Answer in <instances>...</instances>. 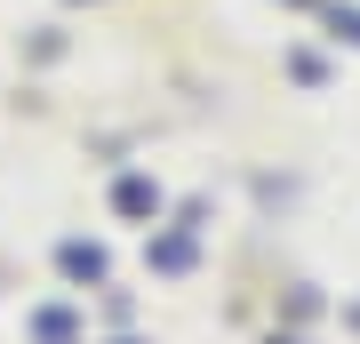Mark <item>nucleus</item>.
I'll return each mask as SVG.
<instances>
[{
    "instance_id": "obj_1",
    "label": "nucleus",
    "mask_w": 360,
    "mask_h": 344,
    "mask_svg": "<svg viewBox=\"0 0 360 344\" xmlns=\"http://www.w3.org/2000/svg\"><path fill=\"white\" fill-rule=\"evenodd\" d=\"M112 200H120V217H160V184L153 177H120Z\"/></svg>"
},
{
    "instance_id": "obj_2",
    "label": "nucleus",
    "mask_w": 360,
    "mask_h": 344,
    "mask_svg": "<svg viewBox=\"0 0 360 344\" xmlns=\"http://www.w3.org/2000/svg\"><path fill=\"white\" fill-rule=\"evenodd\" d=\"M32 336H40V344H80V320H72L65 305H49V312H32Z\"/></svg>"
},
{
    "instance_id": "obj_3",
    "label": "nucleus",
    "mask_w": 360,
    "mask_h": 344,
    "mask_svg": "<svg viewBox=\"0 0 360 344\" xmlns=\"http://www.w3.org/2000/svg\"><path fill=\"white\" fill-rule=\"evenodd\" d=\"M56 265L72 272V281H104V248H89V241H65V256Z\"/></svg>"
},
{
    "instance_id": "obj_4",
    "label": "nucleus",
    "mask_w": 360,
    "mask_h": 344,
    "mask_svg": "<svg viewBox=\"0 0 360 344\" xmlns=\"http://www.w3.org/2000/svg\"><path fill=\"white\" fill-rule=\"evenodd\" d=\"M153 265H160V272H184V265H193V241H160Z\"/></svg>"
},
{
    "instance_id": "obj_5",
    "label": "nucleus",
    "mask_w": 360,
    "mask_h": 344,
    "mask_svg": "<svg viewBox=\"0 0 360 344\" xmlns=\"http://www.w3.org/2000/svg\"><path fill=\"white\" fill-rule=\"evenodd\" d=\"M288 344H296V336H288Z\"/></svg>"
}]
</instances>
